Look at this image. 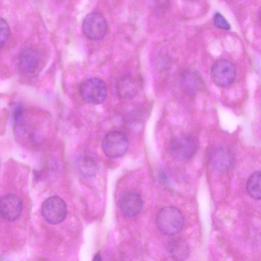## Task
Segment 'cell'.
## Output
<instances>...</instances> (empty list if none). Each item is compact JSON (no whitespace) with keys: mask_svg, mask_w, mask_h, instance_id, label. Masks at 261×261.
Returning a JSON list of instances; mask_svg holds the SVG:
<instances>
[{"mask_svg":"<svg viewBox=\"0 0 261 261\" xmlns=\"http://www.w3.org/2000/svg\"><path fill=\"white\" fill-rule=\"evenodd\" d=\"M159 229L164 234L173 236L181 231L184 224L182 213L177 207L168 206L162 208L156 216Z\"/></svg>","mask_w":261,"mask_h":261,"instance_id":"cell-1","label":"cell"},{"mask_svg":"<svg viewBox=\"0 0 261 261\" xmlns=\"http://www.w3.org/2000/svg\"><path fill=\"white\" fill-rule=\"evenodd\" d=\"M198 148L196 138L190 135H181L173 138L170 143V150L175 159L186 161L192 158Z\"/></svg>","mask_w":261,"mask_h":261,"instance_id":"cell-2","label":"cell"},{"mask_svg":"<svg viewBox=\"0 0 261 261\" xmlns=\"http://www.w3.org/2000/svg\"><path fill=\"white\" fill-rule=\"evenodd\" d=\"M80 92L86 102L92 105H98L106 99L107 89L103 81L97 78H92L81 84Z\"/></svg>","mask_w":261,"mask_h":261,"instance_id":"cell-3","label":"cell"},{"mask_svg":"<svg viewBox=\"0 0 261 261\" xmlns=\"http://www.w3.org/2000/svg\"><path fill=\"white\" fill-rule=\"evenodd\" d=\"M212 80L218 86L226 87L230 85L236 76V69L229 60L219 59L216 61L211 69Z\"/></svg>","mask_w":261,"mask_h":261,"instance_id":"cell-4","label":"cell"},{"mask_svg":"<svg viewBox=\"0 0 261 261\" xmlns=\"http://www.w3.org/2000/svg\"><path fill=\"white\" fill-rule=\"evenodd\" d=\"M41 214L44 219L53 224L63 221L67 214V206L60 197L54 196L46 199L41 206Z\"/></svg>","mask_w":261,"mask_h":261,"instance_id":"cell-5","label":"cell"},{"mask_svg":"<svg viewBox=\"0 0 261 261\" xmlns=\"http://www.w3.org/2000/svg\"><path fill=\"white\" fill-rule=\"evenodd\" d=\"M128 146L126 136L121 132L113 131L104 137L102 146L105 153L111 158L121 156L125 153Z\"/></svg>","mask_w":261,"mask_h":261,"instance_id":"cell-6","label":"cell"},{"mask_svg":"<svg viewBox=\"0 0 261 261\" xmlns=\"http://www.w3.org/2000/svg\"><path fill=\"white\" fill-rule=\"evenodd\" d=\"M208 161L214 171L224 173L230 170L234 164L232 151L227 147L219 146L212 148L208 155Z\"/></svg>","mask_w":261,"mask_h":261,"instance_id":"cell-7","label":"cell"},{"mask_svg":"<svg viewBox=\"0 0 261 261\" xmlns=\"http://www.w3.org/2000/svg\"><path fill=\"white\" fill-rule=\"evenodd\" d=\"M108 24L104 17L99 13L92 12L84 19L83 31L85 35L91 40L101 39L106 34Z\"/></svg>","mask_w":261,"mask_h":261,"instance_id":"cell-8","label":"cell"},{"mask_svg":"<svg viewBox=\"0 0 261 261\" xmlns=\"http://www.w3.org/2000/svg\"><path fill=\"white\" fill-rule=\"evenodd\" d=\"M177 83L184 92L194 95L204 88V81L199 74L195 71L185 70L181 71L177 78Z\"/></svg>","mask_w":261,"mask_h":261,"instance_id":"cell-9","label":"cell"},{"mask_svg":"<svg viewBox=\"0 0 261 261\" xmlns=\"http://www.w3.org/2000/svg\"><path fill=\"white\" fill-rule=\"evenodd\" d=\"M22 209V201L15 194H7L0 198V215L6 220L13 221L17 219Z\"/></svg>","mask_w":261,"mask_h":261,"instance_id":"cell-10","label":"cell"},{"mask_svg":"<svg viewBox=\"0 0 261 261\" xmlns=\"http://www.w3.org/2000/svg\"><path fill=\"white\" fill-rule=\"evenodd\" d=\"M119 205L120 210L124 216L132 217L137 216L141 212L143 201L140 195L137 192L130 190L125 192L121 196Z\"/></svg>","mask_w":261,"mask_h":261,"instance_id":"cell-11","label":"cell"},{"mask_svg":"<svg viewBox=\"0 0 261 261\" xmlns=\"http://www.w3.org/2000/svg\"><path fill=\"white\" fill-rule=\"evenodd\" d=\"M40 63V58L38 53L32 48L23 49L19 55V68L24 74H30L35 72Z\"/></svg>","mask_w":261,"mask_h":261,"instance_id":"cell-12","label":"cell"},{"mask_svg":"<svg viewBox=\"0 0 261 261\" xmlns=\"http://www.w3.org/2000/svg\"><path fill=\"white\" fill-rule=\"evenodd\" d=\"M166 249L174 260H183L189 256L190 248L188 243L180 238H173L166 244Z\"/></svg>","mask_w":261,"mask_h":261,"instance_id":"cell-13","label":"cell"},{"mask_svg":"<svg viewBox=\"0 0 261 261\" xmlns=\"http://www.w3.org/2000/svg\"><path fill=\"white\" fill-rule=\"evenodd\" d=\"M138 92L136 82L129 76L121 78L116 84V92L118 96L125 100L133 98Z\"/></svg>","mask_w":261,"mask_h":261,"instance_id":"cell-14","label":"cell"},{"mask_svg":"<svg viewBox=\"0 0 261 261\" xmlns=\"http://www.w3.org/2000/svg\"><path fill=\"white\" fill-rule=\"evenodd\" d=\"M77 168L84 176L91 177L95 175L98 170V164L95 160L89 155H84L77 159Z\"/></svg>","mask_w":261,"mask_h":261,"instance_id":"cell-15","label":"cell"},{"mask_svg":"<svg viewBox=\"0 0 261 261\" xmlns=\"http://www.w3.org/2000/svg\"><path fill=\"white\" fill-rule=\"evenodd\" d=\"M261 174L259 171L252 173L246 184V190L248 194L256 200H260Z\"/></svg>","mask_w":261,"mask_h":261,"instance_id":"cell-16","label":"cell"},{"mask_svg":"<svg viewBox=\"0 0 261 261\" xmlns=\"http://www.w3.org/2000/svg\"><path fill=\"white\" fill-rule=\"evenodd\" d=\"M10 35V30L8 23L0 17V49L5 45Z\"/></svg>","mask_w":261,"mask_h":261,"instance_id":"cell-17","label":"cell"},{"mask_svg":"<svg viewBox=\"0 0 261 261\" xmlns=\"http://www.w3.org/2000/svg\"><path fill=\"white\" fill-rule=\"evenodd\" d=\"M214 21L215 26L219 29L228 30L231 28L229 23L224 17L219 12L215 14Z\"/></svg>","mask_w":261,"mask_h":261,"instance_id":"cell-18","label":"cell"},{"mask_svg":"<svg viewBox=\"0 0 261 261\" xmlns=\"http://www.w3.org/2000/svg\"><path fill=\"white\" fill-rule=\"evenodd\" d=\"M24 110L22 106L16 105L13 110V117L14 120L16 122L21 119L24 115Z\"/></svg>","mask_w":261,"mask_h":261,"instance_id":"cell-19","label":"cell"},{"mask_svg":"<svg viewBox=\"0 0 261 261\" xmlns=\"http://www.w3.org/2000/svg\"><path fill=\"white\" fill-rule=\"evenodd\" d=\"M94 260H101L100 255L99 254H96L94 257Z\"/></svg>","mask_w":261,"mask_h":261,"instance_id":"cell-20","label":"cell"},{"mask_svg":"<svg viewBox=\"0 0 261 261\" xmlns=\"http://www.w3.org/2000/svg\"><path fill=\"white\" fill-rule=\"evenodd\" d=\"M188 1H191V2H195L199 1H200V0H188Z\"/></svg>","mask_w":261,"mask_h":261,"instance_id":"cell-21","label":"cell"}]
</instances>
